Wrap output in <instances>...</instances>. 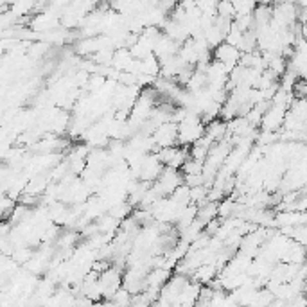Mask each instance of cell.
<instances>
[{
	"label": "cell",
	"mask_w": 307,
	"mask_h": 307,
	"mask_svg": "<svg viewBox=\"0 0 307 307\" xmlns=\"http://www.w3.org/2000/svg\"><path fill=\"white\" fill-rule=\"evenodd\" d=\"M153 140H155L156 148L165 149V148H174L180 146L178 144V124L174 122H165L158 126L153 133Z\"/></svg>",
	"instance_id": "obj_1"
},
{
	"label": "cell",
	"mask_w": 307,
	"mask_h": 307,
	"mask_svg": "<svg viewBox=\"0 0 307 307\" xmlns=\"http://www.w3.org/2000/svg\"><path fill=\"white\" fill-rule=\"evenodd\" d=\"M212 54H214V59H216V62H219V63H223L228 72H232V70L235 69L239 63H241V56H242L241 50H239L237 47L228 45L226 41H225V43H221L217 49H214Z\"/></svg>",
	"instance_id": "obj_2"
},
{
	"label": "cell",
	"mask_w": 307,
	"mask_h": 307,
	"mask_svg": "<svg viewBox=\"0 0 307 307\" xmlns=\"http://www.w3.org/2000/svg\"><path fill=\"white\" fill-rule=\"evenodd\" d=\"M287 111H289L287 108L271 104V108L264 113V117H262V122H261L262 131H279L280 126L286 124Z\"/></svg>",
	"instance_id": "obj_3"
},
{
	"label": "cell",
	"mask_w": 307,
	"mask_h": 307,
	"mask_svg": "<svg viewBox=\"0 0 307 307\" xmlns=\"http://www.w3.org/2000/svg\"><path fill=\"white\" fill-rule=\"evenodd\" d=\"M171 200L174 201V203H178L180 207H189V205L193 203V198H191V187H187V185H180V187L172 193Z\"/></svg>",
	"instance_id": "obj_4"
},
{
	"label": "cell",
	"mask_w": 307,
	"mask_h": 307,
	"mask_svg": "<svg viewBox=\"0 0 307 307\" xmlns=\"http://www.w3.org/2000/svg\"><path fill=\"white\" fill-rule=\"evenodd\" d=\"M216 217H217V203H207V205H203V207H200L198 219H200L205 226L209 225L210 221H214Z\"/></svg>",
	"instance_id": "obj_5"
},
{
	"label": "cell",
	"mask_w": 307,
	"mask_h": 307,
	"mask_svg": "<svg viewBox=\"0 0 307 307\" xmlns=\"http://www.w3.org/2000/svg\"><path fill=\"white\" fill-rule=\"evenodd\" d=\"M110 302H113L115 307H131V302H133V295H131L128 289L120 287V289L113 295V298H111Z\"/></svg>",
	"instance_id": "obj_6"
},
{
	"label": "cell",
	"mask_w": 307,
	"mask_h": 307,
	"mask_svg": "<svg viewBox=\"0 0 307 307\" xmlns=\"http://www.w3.org/2000/svg\"><path fill=\"white\" fill-rule=\"evenodd\" d=\"M11 257L17 264H24L25 266V264L34 257V254H33V250H31V246H18Z\"/></svg>",
	"instance_id": "obj_7"
},
{
	"label": "cell",
	"mask_w": 307,
	"mask_h": 307,
	"mask_svg": "<svg viewBox=\"0 0 307 307\" xmlns=\"http://www.w3.org/2000/svg\"><path fill=\"white\" fill-rule=\"evenodd\" d=\"M217 17L226 18V20H235L237 13L233 8V2H217Z\"/></svg>",
	"instance_id": "obj_8"
},
{
	"label": "cell",
	"mask_w": 307,
	"mask_h": 307,
	"mask_svg": "<svg viewBox=\"0 0 307 307\" xmlns=\"http://www.w3.org/2000/svg\"><path fill=\"white\" fill-rule=\"evenodd\" d=\"M203 167H205V164H201L198 160L189 158L187 164L181 167V171H183V176H187V174H201V172H203Z\"/></svg>",
	"instance_id": "obj_9"
},
{
	"label": "cell",
	"mask_w": 307,
	"mask_h": 307,
	"mask_svg": "<svg viewBox=\"0 0 307 307\" xmlns=\"http://www.w3.org/2000/svg\"><path fill=\"white\" fill-rule=\"evenodd\" d=\"M153 300L151 296L144 291V293H140V295H135L133 296V302H131V307H151L153 305Z\"/></svg>",
	"instance_id": "obj_10"
},
{
	"label": "cell",
	"mask_w": 307,
	"mask_h": 307,
	"mask_svg": "<svg viewBox=\"0 0 307 307\" xmlns=\"http://www.w3.org/2000/svg\"><path fill=\"white\" fill-rule=\"evenodd\" d=\"M289 307H307V296L305 295H296L295 298L289 302Z\"/></svg>",
	"instance_id": "obj_11"
},
{
	"label": "cell",
	"mask_w": 307,
	"mask_h": 307,
	"mask_svg": "<svg viewBox=\"0 0 307 307\" xmlns=\"http://www.w3.org/2000/svg\"><path fill=\"white\" fill-rule=\"evenodd\" d=\"M94 307H115L113 302H110V300H101V302H95Z\"/></svg>",
	"instance_id": "obj_12"
},
{
	"label": "cell",
	"mask_w": 307,
	"mask_h": 307,
	"mask_svg": "<svg viewBox=\"0 0 307 307\" xmlns=\"http://www.w3.org/2000/svg\"><path fill=\"white\" fill-rule=\"evenodd\" d=\"M151 307H172V305H169V303H165V302H162V300H158V302H155Z\"/></svg>",
	"instance_id": "obj_13"
}]
</instances>
